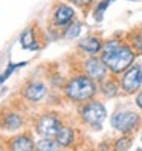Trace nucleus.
<instances>
[{
  "instance_id": "1",
  "label": "nucleus",
  "mask_w": 142,
  "mask_h": 151,
  "mask_svg": "<svg viewBox=\"0 0 142 151\" xmlns=\"http://www.w3.org/2000/svg\"><path fill=\"white\" fill-rule=\"evenodd\" d=\"M101 58L110 73L122 75L131 64H135L136 52L130 44H124L119 40H109L102 44Z\"/></svg>"
},
{
  "instance_id": "2",
  "label": "nucleus",
  "mask_w": 142,
  "mask_h": 151,
  "mask_svg": "<svg viewBox=\"0 0 142 151\" xmlns=\"http://www.w3.org/2000/svg\"><path fill=\"white\" fill-rule=\"evenodd\" d=\"M64 92L70 101L84 104L87 101L93 99V96L98 92V87H96V83L87 75H78V76H74L66 84Z\"/></svg>"
},
{
  "instance_id": "3",
  "label": "nucleus",
  "mask_w": 142,
  "mask_h": 151,
  "mask_svg": "<svg viewBox=\"0 0 142 151\" xmlns=\"http://www.w3.org/2000/svg\"><path fill=\"white\" fill-rule=\"evenodd\" d=\"M141 114L135 110H118L112 114L110 125L121 134H130L141 125Z\"/></svg>"
},
{
  "instance_id": "4",
  "label": "nucleus",
  "mask_w": 142,
  "mask_h": 151,
  "mask_svg": "<svg viewBox=\"0 0 142 151\" xmlns=\"http://www.w3.org/2000/svg\"><path fill=\"white\" fill-rule=\"evenodd\" d=\"M81 119L86 125L93 127V128H99L102 125V122L107 118V109L105 105L99 101L90 99L83 104L81 107Z\"/></svg>"
},
{
  "instance_id": "5",
  "label": "nucleus",
  "mask_w": 142,
  "mask_h": 151,
  "mask_svg": "<svg viewBox=\"0 0 142 151\" xmlns=\"http://www.w3.org/2000/svg\"><path fill=\"white\" fill-rule=\"evenodd\" d=\"M121 90L127 95H135L142 88V64H131L119 79Z\"/></svg>"
},
{
  "instance_id": "6",
  "label": "nucleus",
  "mask_w": 142,
  "mask_h": 151,
  "mask_svg": "<svg viewBox=\"0 0 142 151\" xmlns=\"http://www.w3.org/2000/svg\"><path fill=\"white\" fill-rule=\"evenodd\" d=\"M83 69H84V73L92 78L95 83H102L104 79H107L109 75V69L107 66L104 64V61L101 57H89L84 60L83 63Z\"/></svg>"
},
{
  "instance_id": "7",
  "label": "nucleus",
  "mask_w": 142,
  "mask_h": 151,
  "mask_svg": "<svg viewBox=\"0 0 142 151\" xmlns=\"http://www.w3.org/2000/svg\"><path fill=\"white\" fill-rule=\"evenodd\" d=\"M61 128V121L55 114H43V116L35 124V130L37 134L41 137H55L58 130Z\"/></svg>"
},
{
  "instance_id": "8",
  "label": "nucleus",
  "mask_w": 142,
  "mask_h": 151,
  "mask_svg": "<svg viewBox=\"0 0 142 151\" xmlns=\"http://www.w3.org/2000/svg\"><path fill=\"white\" fill-rule=\"evenodd\" d=\"M75 11L72 6H69L66 3H58L54 8V23L58 28H66L74 22Z\"/></svg>"
},
{
  "instance_id": "9",
  "label": "nucleus",
  "mask_w": 142,
  "mask_h": 151,
  "mask_svg": "<svg viewBox=\"0 0 142 151\" xmlns=\"http://www.w3.org/2000/svg\"><path fill=\"white\" fill-rule=\"evenodd\" d=\"M48 93V87L44 86L43 83L40 81H32V83H28L23 88V96L25 99H28L31 102H38L41 101L44 96Z\"/></svg>"
},
{
  "instance_id": "10",
  "label": "nucleus",
  "mask_w": 142,
  "mask_h": 151,
  "mask_svg": "<svg viewBox=\"0 0 142 151\" xmlns=\"http://www.w3.org/2000/svg\"><path fill=\"white\" fill-rule=\"evenodd\" d=\"M102 44H104V43H102L98 37H95V35H89V37L83 38L81 41L78 43V47H79V50H81V52H84L86 55L95 57V55L101 54Z\"/></svg>"
},
{
  "instance_id": "11",
  "label": "nucleus",
  "mask_w": 142,
  "mask_h": 151,
  "mask_svg": "<svg viewBox=\"0 0 142 151\" xmlns=\"http://www.w3.org/2000/svg\"><path fill=\"white\" fill-rule=\"evenodd\" d=\"M11 151H35V142L29 134H19L11 139L9 142Z\"/></svg>"
},
{
  "instance_id": "12",
  "label": "nucleus",
  "mask_w": 142,
  "mask_h": 151,
  "mask_svg": "<svg viewBox=\"0 0 142 151\" xmlns=\"http://www.w3.org/2000/svg\"><path fill=\"white\" fill-rule=\"evenodd\" d=\"M57 140V144L60 147H63V148H67L74 144V139H75V133L74 130L70 128V127H64V125H61V128L58 130V133L55 134L54 137Z\"/></svg>"
},
{
  "instance_id": "13",
  "label": "nucleus",
  "mask_w": 142,
  "mask_h": 151,
  "mask_svg": "<svg viewBox=\"0 0 142 151\" xmlns=\"http://www.w3.org/2000/svg\"><path fill=\"white\" fill-rule=\"evenodd\" d=\"M0 125H2L5 130H8V131H15V130H19L23 125V119L17 113H12L11 111V113H6L5 116L2 118Z\"/></svg>"
},
{
  "instance_id": "14",
  "label": "nucleus",
  "mask_w": 142,
  "mask_h": 151,
  "mask_svg": "<svg viewBox=\"0 0 142 151\" xmlns=\"http://www.w3.org/2000/svg\"><path fill=\"white\" fill-rule=\"evenodd\" d=\"M99 90L104 96H107V98H115L118 93H119V83L116 81H113V79H104L102 83H99Z\"/></svg>"
},
{
  "instance_id": "15",
  "label": "nucleus",
  "mask_w": 142,
  "mask_h": 151,
  "mask_svg": "<svg viewBox=\"0 0 142 151\" xmlns=\"http://www.w3.org/2000/svg\"><path fill=\"white\" fill-rule=\"evenodd\" d=\"M20 43H22L23 49H38V43H37L35 35H34V29H32V28L26 29V31L22 34Z\"/></svg>"
},
{
  "instance_id": "16",
  "label": "nucleus",
  "mask_w": 142,
  "mask_h": 151,
  "mask_svg": "<svg viewBox=\"0 0 142 151\" xmlns=\"http://www.w3.org/2000/svg\"><path fill=\"white\" fill-rule=\"evenodd\" d=\"M58 147L60 145L57 144L54 137H43L35 144L37 151H58Z\"/></svg>"
},
{
  "instance_id": "17",
  "label": "nucleus",
  "mask_w": 142,
  "mask_h": 151,
  "mask_svg": "<svg viewBox=\"0 0 142 151\" xmlns=\"http://www.w3.org/2000/svg\"><path fill=\"white\" fill-rule=\"evenodd\" d=\"M133 140L128 134H122L121 137H118L116 140L113 142V150L115 151H128L131 148Z\"/></svg>"
},
{
  "instance_id": "18",
  "label": "nucleus",
  "mask_w": 142,
  "mask_h": 151,
  "mask_svg": "<svg viewBox=\"0 0 142 151\" xmlns=\"http://www.w3.org/2000/svg\"><path fill=\"white\" fill-rule=\"evenodd\" d=\"M81 32V23L79 22H72L69 26H66L64 31V38H75Z\"/></svg>"
},
{
  "instance_id": "19",
  "label": "nucleus",
  "mask_w": 142,
  "mask_h": 151,
  "mask_svg": "<svg viewBox=\"0 0 142 151\" xmlns=\"http://www.w3.org/2000/svg\"><path fill=\"white\" fill-rule=\"evenodd\" d=\"M22 66H25V63H20V64H9V66H8L5 72H3L2 75H0V84L5 83L6 79L9 78V75H11V73H14V70H15V69H19V67H22Z\"/></svg>"
},
{
  "instance_id": "20",
  "label": "nucleus",
  "mask_w": 142,
  "mask_h": 151,
  "mask_svg": "<svg viewBox=\"0 0 142 151\" xmlns=\"http://www.w3.org/2000/svg\"><path fill=\"white\" fill-rule=\"evenodd\" d=\"M113 2V0H102V2L96 6V12H95V17H96V20H101L102 19V14L105 12V9H107V6Z\"/></svg>"
},
{
  "instance_id": "21",
  "label": "nucleus",
  "mask_w": 142,
  "mask_h": 151,
  "mask_svg": "<svg viewBox=\"0 0 142 151\" xmlns=\"http://www.w3.org/2000/svg\"><path fill=\"white\" fill-rule=\"evenodd\" d=\"M130 46L135 49V52H142V34H136L135 37L131 38V44Z\"/></svg>"
},
{
  "instance_id": "22",
  "label": "nucleus",
  "mask_w": 142,
  "mask_h": 151,
  "mask_svg": "<svg viewBox=\"0 0 142 151\" xmlns=\"http://www.w3.org/2000/svg\"><path fill=\"white\" fill-rule=\"evenodd\" d=\"M69 2L74 3L78 8H89V6L93 3V0H69Z\"/></svg>"
},
{
  "instance_id": "23",
  "label": "nucleus",
  "mask_w": 142,
  "mask_h": 151,
  "mask_svg": "<svg viewBox=\"0 0 142 151\" xmlns=\"http://www.w3.org/2000/svg\"><path fill=\"white\" fill-rule=\"evenodd\" d=\"M135 102H136V105H138V109H139V110H142V88H141V90L136 93Z\"/></svg>"
},
{
  "instance_id": "24",
  "label": "nucleus",
  "mask_w": 142,
  "mask_h": 151,
  "mask_svg": "<svg viewBox=\"0 0 142 151\" xmlns=\"http://www.w3.org/2000/svg\"><path fill=\"white\" fill-rule=\"evenodd\" d=\"M136 151H142V147H141V148H138V150H136Z\"/></svg>"
},
{
  "instance_id": "25",
  "label": "nucleus",
  "mask_w": 142,
  "mask_h": 151,
  "mask_svg": "<svg viewBox=\"0 0 142 151\" xmlns=\"http://www.w3.org/2000/svg\"><path fill=\"white\" fill-rule=\"evenodd\" d=\"M141 142H142V133H141Z\"/></svg>"
}]
</instances>
